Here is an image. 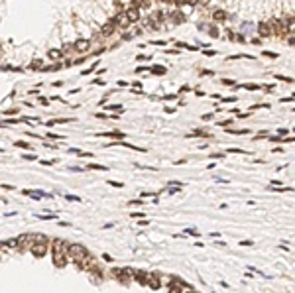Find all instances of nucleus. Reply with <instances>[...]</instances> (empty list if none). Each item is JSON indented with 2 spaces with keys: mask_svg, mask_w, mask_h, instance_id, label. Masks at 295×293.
I'll list each match as a JSON object with an SVG mask.
<instances>
[{
  "mask_svg": "<svg viewBox=\"0 0 295 293\" xmlns=\"http://www.w3.org/2000/svg\"><path fill=\"white\" fill-rule=\"evenodd\" d=\"M112 24H114V26H118V28H126L130 22H128L126 14H124V12H120V14H116V16L112 18Z\"/></svg>",
  "mask_w": 295,
  "mask_h": 293,
  "instance_id": "obj_5",
  "label": "nucleus"
},
{
  "mask_svg": "<svg viewBox=\"0 0 295 293\" xmlns=\"http://www.w3.org/2000/svg\"><path fill=\"white\" fill-rule=\"evenodd\" d=\"M234 101H236V97H226L224 99V102H234Z\"/></svg>",
  "mask_w": 295,
  "mask_h": 293,
  "instance_id": "obj_33",
  "label": "nucleus"
},
{
  "mask_svg": "<svg viewBox=\"0 0 295 293\" xmlns=\"http://www.w3.org/2000/svg\"><path fill=\"white\" fill-rule=\"evenodd\" d=\"M47 138H53V140H63V136H59V134H51V132L47 134Z\"/></svg>",
  "mask_w": 295,
  "mask_h": 293,
  "instance_id": "obj_21",
  "label": "nucleus"
},
{
  "mask_svg": "<svg viewBox=\"0 0 295 293\" xmlns=\"http://www.w3.org/2000/svg\"><path fill=\"white\" fill-rule=\"evenodd\" d=\"M222 83H224V85H234V81H232V79H222Z\"/></svg>",
  "mask_w": 295,
  "mask_h": 293,
  "instance_id": "obj_32",
  "label": "nucleus"
},
{
  "mask_svg": "<svg viewBox=\"0 0 295 293\" xmlns=\"http://www.w3.org/2000/svg\"><path fill=\"white\" fill-rule=\"evenodd\" d=\"M69 171H77V173H83L85 169H83V167H79V165H69Z\"/></svg>",
  "mask_w": 295,
  "mask_h": 293,
  "instance_id": "obj_16",
  "label": "nucleus"
},
{
  "mask_svg": "<svg viewBox=\"0 0 295 293\" xmlns=\"http://www.w3.org/2000/svg\"><path fill=\"white\" fill-rule=\"evenodd\" d=\"M67 122H73V118H57V120H49L47 126H53V124H67Z\"/></svg>",
  "mask_w": 295,
  "mask_h": 293,
  "instance_id": "obj_11",
  "label": "nucleus"
},
{
  "mask_svg": "<svg viewBox=\"0 0 295 293\" xmlns=\"http://www.w3.org/2000/svg\"><path fill=\"white\" fill-rule=\"evenodd\" d=\"M264 55H268V57H272V59H275V57H277V55H275V53H272V51H264Z\"/></svg>",
  "mask_w": 295,
  "mask_h": 293,
  "instance_id": "obj_28",
  "label": "nucleus"
},
{
  "mask_svg": "<svg viewBox=\"0 0 295 293\" xmlns=\"http://www.w3.org/2000/svg\"><path fill=\"white\" fill-rule=\"evenodd\" d=\"M124 14H126V18H128V22H138V20H140V12H138V10H136V8H128V10H126V12H124Z\"/></svg>",
  "mask_w": 295,
  "mask_h": 293,
  "instance_id": "obj_6",
  "label": "nucleus"
},
{
  "mask_svg": "<svg viewBox=\"0 0 295 293\" xmlns=\"http://www.w3.org/2000/svg\"><path fill=\"white\" fill-rule=\"evenodd\" d=\"M24 159H28V161H32V159H35V156H32V154H26V156H24Z\"/></svg>",
  "mask_w": 295,
  "mask_h": 293,
  "instance_id": "obj_29",
  "label": "nucleus"
},
{
  "mask_svg": "<svg viewBox=\"0 0 295 293\" xmlns=\"http://www.w3.org/2000/svg\"><path fill=\"white\" fill-rule=\"evenodd\" d=\"M14 146L16 148H30V144L28 142H14Z\"/></svg>",
  "mask_w": 295,
  "mask_h": 293,
  "instance_id": "obj_18",
  "label": "nucleus"
},
{
  "mask_svg": "<svg viewBox=\"0 0 295 293\" xmlns=\"http://www.w3.org/2000/svg\"><path fill=\"white\" fill-rule=\"evenodd\" d=\"M61 55H63V49H49L47 51V57L49 59H59Z\"/></svg>",
  "mask_w": 295,
  "mask_h": 293,
  "instance_id": "obj_10",
  "label": "nucleus"
},
{
  "mask_svg": "<svg viewBox=\"0 0 295 293\" xmlns=\"http://www.w3.org/2000/svg\"><path fill=\"white\" fill-rule=\"evenodd\" d=\"M232 134H248V130H230Z\"/></svg>",
  "mask_w": 295,
  "mask_h": 293,
  "instance_id": "obj_26",
  "label": "nucleus"
},
{
  "mask_svg": "<svg viewBox=\"0 0 295 293\" xmlns=\"http://www.w3.org/2000/svg\"><path fill=\"white\" fill-rule=\"evenodd\" d=\"M153 73H165L164 67H153Z\"/></svg>",
  "mask_w": 295,
  "mask_h": 293,
  "instance_id": "obj_27",
  "label": "nucleus"
},
{
  "mask_svg": "<svg viewBox=\"0 0 295 293\" xmlns=\"http://www.w3.org/2000/svg\"><path fill=\"white\" fill-rule=\"evenodd\" d=\"M164 99H165V101H171V99H177V94H165Z\"/></svg>",
  "mask_w": 295,
  "mask_h": 293,
  "instance_id": "obj_31",
  "label": "nucleus"
},
{
  "mask_svg": "<svg viewBox=\"0 0 295 293\" xmlns=\"http://www.w3.org/2000/svg\"><path fill=\"white\" fill-rule=\"evenodd\" d=\"M16 112H18L16 108H10V110H4V114H6V116H10V114H16Z\"/></svg>",
  "mask_w": 295,
  "mask_h": 293,
  "instance_id": "obj_25",
  "label": "nucleus"
},
{
  "mask_svg": "<svg viewBox=\"0 0 295 293\" xmlns=\"http://www.w3.org/2000/svg\"><path fill=\"white\" fill-rule=\"evenodd\" d=\"M132 275H134L136 279H140L144 285H146V281H148V273H146V271H132Z\"/></svg>",
  "mask_w": 295,
  "mask_h": 293,
  "instance_id": "obj_9",
  "label": "nucleus"
},
{
  "mask_svg": "<svg viewBox=\"0 0 295 293\" xmlns=\"http://www.w3.org/2000/svg\"><path fill=\"white\" fill-rule=\"evenodd\" d=\"M30 67H32V69H44V65H42V61H40V59H35Z\"/></svg>",
  "mask_w": 295,
  "mask_h": 293,
  "instance_id": "obj_15",
  "label": "nucleus"
},
{
  "mask_svg": "<svg viewBox=\"0 0 295 293\" xmlns=\"http://www.w3.org/2000/svg\"><path fill=\"white\" fill-rule=\"evenodd\" d=\"M132 216H134V218H144L146 214H144V213H134V214H132Z\"/></svg>",
  "mask_w": 295,
  "mask_h": 293,
  "instance_id": "obj_30",
  "label": "nucleus"
},
{
  "mask_svg": "<svg viewBox=\"0 0 295 293\" xmlns=\"http://www.w3.org/2000/svg\"><path fill=\"white\" fill-rule=\"evenodd\" d=\"M108 185H112V187H122V183H120V181H112V179L108 181Z\"/></svg>",
  "mask_w": 295,
  "mask_h": 293,
  "instance_id": "obj_24",
  "label": "nucleus"
},
{
  "mask_svg": "<svg viewBox=\"0 0 295 293\" xmlns=\"http://www.w3.org/2000/svg\"><path fill=\"white\" fill-rule=\"evenodd\" d=\"M260 34H262V35H272V32L268 30V26H266V24H260Z\"/></svg>",
  "mask_w": 295,
  "mask_h": 293,
  "instance_id": "obj_13",
  "label": "nucleus"
},
{
  "mask_svg": "<svg viewBox=\"0 0 295 293\" xmlns=\"http://www.w3.org/2000/svg\"><path fill=\"white\" fill-rule=\"evenodd\" d=\"M87 169H100V171H106V167H104V165H98V163H91Z\"/></svg>",
  "mask_w": 295,
  "mask_h": 293,
  "instance_id": "obj_14",
  "label": "nucleus"
},
{
  "mask_svg": "<svg viewBox=\"0 0 295 293\" xmlns=\"http://www.w3.org/2000/svg\"><path fill=\"white\" fill-rule=\"evenodd\" d=\"M45 252H47V242H33V246H32V254L33 256H44Z\"/></svg>",
  "mask_w": 295,
  "mask_h": 293,
  "instance_id": "obj_3",
  "label": "nucleus"
},
{
  "mask_svg": "<svg viewBox=\"0 0 295 293\" xmlns=\"http://www.w3.org/2000/svg\"><path fill=\"white\" fill-rule=\"evenodd\" d=\"M120 108H122L120 104H110V106L106 108V110H120Z\"/></svg>",
  "mask_w": 295,
  "mask_h": 293,
  "instance_id": "obj_22",
  "label": "nucleus"
},
{
  "mask_svg": "<svg viewBox=\"0 0 295 293\" xmlns=\"http://www.w3.org/2000/svg\"><path fill=\"white\" fill-rule=\"evenodd\" d=\"M112 32H114V24H112V20H110L108 24H104V26H102L100 34L104 35V37H108V35H112Z\"/></svg>",
  "mask_w": 295,
  "mask_h": 293,
  "instance_id": "obj_8",
  "label": "nucleus"
},
{
  "mask_svg": "<svg viewBox=\"0 0 295 293\" xmlns=\"http://www.w3.org/2000/svg\"><path fill=\"white\" fill-rule=\"evenodd\" d=\"M244 89H248V90H258L260 87H258V85H252V83H250V85H244Z\"/></svg>",
  "mask_w": 295,
  "mask_h": 293,
  "instance_id": "obj_20",
  "label": "nucleus"
},
{
  "mask_svg": "<svg viewBox=\"0 0 295 293\" xmlns=\"http://www.w3.org/2000/svg\"><path fill=\"white\" fill-rule=\"evenodd\" d=\"M73 49L81 51V53H87L89 49H91V41L89 39H77L75 44H73Z\"/></svg>",
  "mask_w": 295,
  "mask_h": 293,
  "instance_id": "obj_4",
  "label": "nucleus"
},
{
  "mask_svg": "<svg viewBox=\"0 0 295 293\" xmlns=\"http://www.w3.org/2000/svg\"><path fill=\"white\" fill-rule=\"evenodd\" d=\"M217 22H222V20H226V12H222V10H217L215 12V16H213Z\"/></svg>",
  "mask_w": 295,
  "mask_h": 293,
  "instance_id": "obj_12",
  "label": "nucleus"
},
{
  "mask_svg": "<svg viewBox=\"0 0 295 293\" xmlns=\"http://www.w3.org/2000/svg\"><path fill=\"white\" fill-rule=\"evenodd\" d=\"M67 201H75V203H81L83 199H81V197H75V195H67Z\"/></svg>",
  "mask_w": 295,
  "mask_h": 293,
  "instance_id": "obj_17",
  "label": "nucleus"
},
{
  "mask_svg": "<svg viewBox=\"0 0 295 293\" xmlns=\"http://www.w3.org/2000/svg\"><path fill=\"white\" fill-rule=\"evenodd\" d=\"M208 32H211V35H213V37H219V30H217V28H211Z\"/></svg>",
  "mask_w": 295,
  "mask_h": 293,
  "instance_id": "obj_23",
  "label": "nucleus"
},
{
  "mask_svg": "<svg viewBox=\"0 0 295 293\" xmlns=\"http://www.w3.org/2000/svg\"><path fill=\"white\" fill-rule=\"evenodd\" d=\"M20 244H18V238H12V240H6V242H0V248H4V250H14V248H18Z\"/></svg>",
  "mask_w": 295,
  "mask_h": 293,
  "instance_id": "obj_7",
  "label": "nucleus"
},
{
  "mask_svg": "<svg viewBox=\"0 0 295 293\" xmlns=\"http://www.w3.org/2000/svg\"><path fill=\"white\" fill-rule=\"evenodd\" d=\"M169 293H181V291H179V287H171V289H169Z\"/></svg>",
  "mask_w": 295,
  "mask_h": 293,
  "instance_id": "obj_34",
  "label": "nucleus"
},
{
  "mask_svg": "<svg viewBox=\"0 0 295 293\" xmlns=\"http://www.w3.org/2000/svg\"><path fill=\"white\" fill-rule=\"evenodd\" d=\"M187 293H195V291H187Z\"/></svg>",
  "mask_w": 295,
  "mask_h": 293,
  "instance_id": "obj_35",
  "label": "nucleus"
},
{
  "mask_svg": "<svg viewBox=\"0 0 295 293\" xmlns=\"http://www.w3.org/2000/svg\"><path fill=\"white\" fill-rule=\"evenodd\" d=\"M67 244L63 240H55L53 242V264L57 268H63L67 264V254H65Z\"/></svg>",
  "mask_w": 295,
  "mask_h": 293,
  "instance_id": "obj_1",
  "label": "nucleus"
},
{
  "mask_svg": "<svg viewBox=\"0 0 295 293\" xmlns=\"http://www.w3.org/2000/svg\"><path fill=\"white\" fill-rule=\"evenodd\" d=\"M228 154H246V152H244V150H238V148H230Z\"/></svg>",
  "mask_w": 295,
  "mask_h": 293,
  "instance_id": "obj_19",
  "label": "nucleus"
},
{
  "mask_svg": "<svg viewBox=\"0 0 295 293\" xmlns=\"http://www.w3.org/2000/svg\"><path fill=\"white\" fill-rule=\"evenodd\" d=\"M65 254H69L73 260H81V258H85L89 252L85 246H81V244H69L65 248Z\"/></svg>",
  "mask_w": 295,
  "mask_h": 293,
  "instance_id": "obj_2",
  "label": "nucleus"
}]
</instances>
